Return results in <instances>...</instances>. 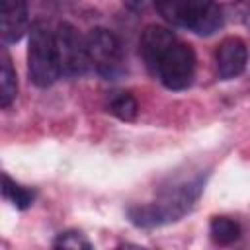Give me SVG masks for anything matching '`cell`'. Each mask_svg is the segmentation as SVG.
I'll use <instances>...</instances> for the list:
<instances>
[{
  "instance_id": "6da1fadb",
  "label": "cell",
  "mask_w": 250,
  "mask_h": 250,
  "mask_svg": "<svg viewBox=\"0 0 250 250\" xmlns=\"http://www.w3.org/2000/svg\"><path fill=\"white\" fill-rule=\"evenodd\" d=\"M201 189H203L201 178L174 186L168 191H164L156 201L131 207L129 219L137 227H160V225L174 223L191 211Z\"/></svg>"
},
{
  "instance_id": "7a4b0ae2",
  "label": "cell",
  "mask_w": 250,
  "mask_h": 250,
  "mask_svg": "<svg viewBox=\"0 0 250 250\" xmlns=\"http://www.w3.org/2000/svg\"><path fill=\"white\" fill-rule=\"evenodd\" d=\"M27 70L31 82L39 88L51 86L61 76L55 49V33L49 31L45 21H33L29 27Z\"/></svg>"
},
{
  "instance_id": "3957f363",
  "label": "cell",
  "mask_w": 250,
  "mask_h": 250,
  "mask_svg": "<svg viewBox=\"0 0 250 250\" xmlns=\"http://www.w3.org/2000/svg\"><path fill=\"white\" fill-rule=\"evenodd\" d=\"M55 49H57V61L59 70L66 78H78L88 72L90 57H88V45L86 39L78 33V29L72 23H59L55 31Z\"/></svg>"
},
{
  "instance_id": "277c9868",
  "label": "cell",
  "mask_w": 250,
  "mask_h": 250,
  "mask_svg": "<svg viewBox=\"0 0 250 250\" xmlns=\"http://www.w3.org/2000/svg\"><path fill=\"white\" fill-rule=\"evenodd\" d=\"M86 45H88L90 64L100 76L113 80L119 74H123L125 64H123L121 43L109 29L104 27L92 29L86 37Z\"/></svg>"
},
{
  "instance_id": "5b68a950",
  "label": "cell",
  "mask_w": 250,
  "mask_h": 250,
  "mask_svg": "<svg viewBox=\"0 0 250 250\" xmlns=\"http://www.w3.org/2000/svg\"><path fill=\"white\" fill-rule=\"evenodd\" d=\"M195 53L189 45L176 41L158 62L156 74L168 90H186L193 82Z\"/></svg>"
},
{
  "instance_id": "8992f818",
  "label": "cell",
  "mask_w": 250,
  "mask_h": 250,
  "mask_svg": "<svg viewBox=\"0 0 250 250\" xmlns=\"http://www.w3.org/2000/svg\"><path fill=\"white\" fill-rule=\"evenodd\" d=\"M182 27L209 37L223 27V10L215 0H186Z\"/></svg>"
},
{
  "instance_id": "52a82bcc",
  "label": "cell",
  "mask_w": 250,
  "mask_h": 250,
  "mask_svg": "<svg viewBox=\"0 0 250 250\" xmlns=\"http://www.w3.org/2000/svg\"><path fill=\"white\" fill-rule=\"evenodd\" d=\"M215 61H217V74L221 80H230V78L240 76L248 64L246 43L240 37L223 39L217 49Z\"/></svg>"
},
{
  "instance_id": "ba28073f",
  "label": "cell",
  "mask_w": 250,
  "mask_h": 250,
  "mask_svg": "<svg viewBox=\"0 0 250 250\" xmlns=\"http://www.w3.org/2000/svg\"><path fill=\"white\" fill-rule=\"evenodd\" d=\"M176 41H178L176 35L168 27H162V25H148L143 31V37H141V57H143L146 68L152 74H156L158 62L162 61V57L168 53V49Z\"/></svg>"
},
{
  "instance_id": "9c48e42d",
  "label": "cell",
  "mask_w": 250,
  "mask_h": 250,
  "mask_svg": "<svg viewBox=\"0 0 250 250\" xmlns=\"http://www.w3.org/2000/svg\"><path fill=\"white\" fill-rule=\"evenodd\" d=\"M29 16L25 0H0V35L4 43H16L27 31Z\"/></svg>"
},
{
  "instance_id": "30bf717a",
  "label": "cell",
  "mask_w": 250,
  "mask_h": 250,
  "mask_svg": "<svg viewBox=\"0 0 250 250\" xmlns=\"http://www.w3.org/2000/svg\"><path fill=\"white\" fill-rule=\"evenodd\" d=\"M0 105L6 109L12 105V102L18 96V76L12 66V59L6 49H2V59H0Z\"/></svg>"
},
{
  "instance_id": "8fae6325",
  "label": "cell",
  "mask_w": 250,
  "mask_h": 250,
  "mask_svg": "<svg viewBox=\"0 0 250 250\" xmlns=\"http://www.w3.org/2000/svg\"><path fill=\"white\" fill-rule=\"evenodd\" d=\"M209 234L217 244H232L240 238L242 229L240 223L230 217H213L209 225Z\"/></svg>"
},
{
  "instance_id": "7c38bea8",
  "label": "cell",
  "mask_w": 250,
  "mask_h": 250,
  "mask_svg": "<svg viewBox=\"0 0 250 250\" xmlns=\"http://www.w3.org/2000/svg\"><path fill=\"white\" fill-rule=\"evenodd\" d=\"M109 113H113L121 121H133L139 111V104L133 94L129 92H115L107 102Z\"/></svg>"
},
{
  "instance_id": "4fadbf2b",
  "label": "cell",
  "mask_w": 250,
  "mask_h": 250,
  "mask_svg": "<svg viewBox=\"0 0 250 250\" xmlns=\"http://www.w3.org/2000/svg\"><path fill=\"white\" fill-rule=\"evenodd\" d=\"M4 184H2V193H4V197L14 205V207H18V209H27L31 203H33V199H35V191L33 189H27V188H23V186H20L18 182H14L8 174H4Z\"/></svg>"
},
{
  "instance_id": "5bb4252c",
  "label": "cell",
  "mask_w": 250,
  "mask_h": 250,
  "mask_svg": "<svg viewBox=\"0 0 250 250\" xmlns=\"http://www.w3.org/2000/svg\"><path fill=\"white\" fill-rule=\"evenodd\" d=\"M154 8H156V12L160 14V18L166 23L182 27L186 0H154Z\"/></svg>"
},
{
  "instance_id": "9a60e30c",
  "label": "cell",
  "mask_w": 250,
  "mask_h": 250,
  "mask_svg": "<svg viewBox=\"0 0 250 250\" xmlns=\"http://www.w3.org/2000/svg\"><path fill=\"white\" fill-rule=\"evenodd\" d=\"M55 248H70V250H90L92 244L86 240V236L78 230H66V232H61L57 236V240L53 242Z\"/></svg>"
},
{
  "instance_id": "2e32d148",
  "label": "cell",
  "mask_w": 250,
  "mask_h": 250,
  "mask_svg": "<svg viewBox=\"0 0 250 250\" xmlns=\"http://www.w3.org/2000/svg\"><path fill=\"white\" fill-rule=\"evenodd\" d=\"M125 6L133 12H145L150 4H154V0H123Z\"/></svg>"
}]
</instances>
